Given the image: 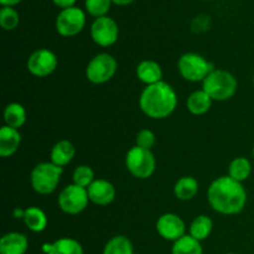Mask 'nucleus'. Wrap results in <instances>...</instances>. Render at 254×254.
<instances>
[{
	"instance_id": "obj_1",
	"label": "nucleus",
	"mask_w": 254,
	"mask_h": 254,
	"mask_svg": "<svg viewBox=\"0 0 254 254\" xmlns=\"http://www.w3.org/2000/svg\"><path fill=\"white\" fill-rule=\"evenodd\" d=\"M211 207L221 215H237L247 203V191L242 183L230 176H221L212 181L207 191Z\"/></svg>"
},
{
	"instance_id": "obj_2",
	"label": "nucleus",
	"mask_w": 254,
	"mask_h": 254,
	"mask_svg": "<svg viewBox=\"0 0 254 254\" xmlns=\"http://www.w3.org/2000/svg\"><path fill=\"white\" fill-rule=\"evenodd\" d=\"M139 107L151 119H165L178 107V96L173 87L166 82L146 86L139 97Z\"/></svg>"
},
{
	"instance_id": "obj_3",
	"label": "nucleus",
	"mask_w": 254,
	"mask_h": 254,
	"mask_svg": "<svg viewBox=\"0 0 254 254\" xmlns=\"http://www.w3.org/2000/svg\"><path fill=\"white\" fill-rule=\"evenodd\" d=\"M238 88V82L231 72L216 68L202 82V89L212 101L225 102L232 98Z\"/></svg>"
},
{
	"instance_id": "obj_4",
	"label": "nucleus",
	"mask_w": 254,
	"mask_h": 254,
	"mask_svg": "<svg viewBox=\"0 0 254 254\" xmlns=\"http://www.w3.org/2000/svg\"><path fill=\"white\" fill-rule=\"evenodd\" d=\"M62 173H64V168L55 165L51 161L40 163L32 169L30 183L35 192L40 195H50L56 191Z\"/></svg>"
},
{
	"instance_id": "obj_5",
	"label": "nucleus",
	"mask_w": 254,
	"mask_h": 254,
	"mask_svg": "<svg viewBox=\"0 0 254 254\" xmlns=\"http://www.w3.org/2000/svg\"><path fill=\"white\" fill-rule=\"evenodd\" d=\"M179 73L189 82H203V79L216 69L212 62L207 61L195 52L184 54L178 62Z\"/></svg>"
},
{
	"instance_id": "obj_6",
	"label": "nucleus",
	"mask_w": 254,
	"mask_h": 254,
	"mask_svg": "<svg viewBox=\"0 0 254 254\" xmlns=\"http://www.w3.org/2000/svg\"><path fill=\"white\" fill-rule=\"evenodd\" d=\"M127 170L139 180L153 176L156 169V160L151 150L135 145L126 155Z\"/></svg>"
},
{
	"instance_id": "obj_7",
	"label": "nucleus",
	"mask_w": 254,
	"mask_h": 254,
	"mask_svg": "<svg viewBox=\"0 0 254 254\" xmlns=\"http://www.w3.org/2000/svg\"><path fill=\"white\" fill-rule=\"evenodd\" d=\"M117 69L118 62L112 55L98 54L87 64L86 77L91 83L103 84L113 78Z\"/></svg>"
},
{
	"instance_id": "obj_8",
	"label": "nucleus",
	"mask_w": 254,
	"mask_h": 254,
	"mask_svg": "<svg viewBox=\"0 0 254 254\" xmlns=\"http://www.w3.org/2000/svg\"><path fill=\"white\" fill-rule=\"evenodd\" d=\"M89 202L91 201H89L87 189L74 185V184L67 185L59 196V207L61 208L62 212L67 215H78L83 212Z\"/></svg>"
},
{
	"instance_id": "obj_9",
	"label": "nucleus",
	"mask_w": 254,
	"mask_h": 254,
	"mask_svg": "<svg viewBox=\"0 0 254 254\" xmlns=\"http://www.w3.org/2000/svg\"><path fill=\"white\" fill-rule=\"evenodd\" d=\"M86 25V14L79 7L73 6L64 9L56 17V31L64 37L78 35Z\"/></svg>"
},
{
	"instance_id": "obj_10",
	"label": "nucleus",
	"mask_w": 254,
	"mask_h": 254,
	"mask_svg": "<svg viewBox=\"0 0 254 254\" xmlns=\"http://www.w3.org/2000/svg\"><path fill=\"white\" fill-rule=\"evenodd\" d=\"M59 64L57 56L49 49H39L32 52L26 62L27 71L35 77L44 78L54 73Z\"/></svg>"
},
{
	"instance_id": "obj_11",
	"label": "nucleus",
	"mask_w": 254,
	"mask_h": 254,
	"mask_svg": "<svg viewBox=\"0 0 254 254\" xmlns=\"http://www.w3.org/2000/svg\"><path fill=\"white\" fill-rule=\"evenodd\" d=\"M119 27L109 16L98 17L91 26V37L98 46L109 47L118 40Z\"/></svg>"
},
{
	"instance_id": "obj_12",
	"label": "nucleus",
	"mask_w": 254,
	"mask_h": 254,
	"mask_svg": "<svg viewBox=\"0 0 254 254\" xmlns=\"http://www.w3.org/2000/svg\"><path fill=\"white\" fill-rule=\"evenodd\" d=\"M156 231L165 241L176 242L186 235V225L183 218L175 213H164L156 221Z\"/></svg>"
},
{
	"instance_id": "obj_13",
	"label": "nucleus",
	"mask_w": 254,
	"mask_h": 254,
	"mask_svg": "<svg viewBox=\"0 0 254 254\" xmlns=\"http://www.w3.org/2000/svg\"><path fill=\"white\" fill-rule=\"evenodd\" d=\"M89 201L94 205L107 206L111 205L117 195L116 188L112 183L104 179H97L87 189Z\"/></svg>"
},
{
	"instance_id": "obj_14",
	"label": "nucleus",
	"mask_w": 254,
	"mask_h": 254,
	"mask_svg": "<svg viewBox=\"0 0 254 254\" xmlns=\"http://www.w3.org/2000/svg\"><path fill=\"white\" fill-rule=\"evenodd\" d=\"M29 250L27 237L19 232H9L0 240V254H25Z\"/></svg>"
},
{
	"instance_id": "obj_15",
	"label": "nucleus",
	"mask_w": 254,
	"mask_h": 254,
	"mask_svg": "<svg viewBox=\"0 0 254 254\" xmlns=\"http://www.w3.org/2000/svg\"><path fill=\"white\" fill-rule=\"evenodd\" d=\"M21 143V134L19 129L4 126L0 129V156L9 158L14 155Z\"/></svg>"
},
{
	"instance_id": "obj_16",
	"label": "nucleus",
	"mask_w": 254,
	"mask_h": 254,
	"mask_svg": "<svg viewBox=\"0 0 254 254\" xmlns=\"http://www.w3.org/2000/svg\"><path fill=\"white\" fill-rule=\"evenodd\" d=\"M136 77L146 86L163 81V69L158 62L153 60H144L136 66Z\"/></svg>"
},
{
	"instance_id": "obj_17",
	"label": "nucleus",
	"mask_w": 254,
	"mask_h": 254,
	"mask_svg": "<svg viewBox=\"0 0 254 254\" xmlns=\"http://www.w3.org/2000/svg\"><path fill=\"white\" fill-rule=\"evenodd\" d=\"M74 155H76V148L73 144L69 140H60L52 146L50 159L52 164L64 168L73 160Z\"/></svg>"
},
{
	"instance_id": "obj_18",
	"label": "nucleus",
	"mask_w": 254,
	"mask_h": 254,
	"mask_svg": "<svg viewBox=\"0 0 254 254\" xmlns=\"http://www.w3.org/2000/svg\"><path fill=\"white\" fill-rule=\"evenodd\" d=\"M212 102V98L203 89H200V91L192 92L189 96L186 107H188V111L193 116H202L210 111Z\"/></svg>"
},
{
	"instance_id": "obj_19",
	"label": "nucleus",
	"mask_w": 254,
	"mask_h": 254,
	"mask_svg": "<svg viewBox=\"0 0 254 254\" xmlns=\"http://www.w3.org/2000/svg\"><path fill=\"white\" fill-rule=\"evenodd\" d=\"M22 220H24L25 226L35 233L42 232V231L46 230L47 223H49L46 213L41 208L36 207V206L27 207L25 210V215Z\"/></svg>"
},
{
	"instance_id": "obj_20",
	"label": "nucleus",
	"mask_w": 254,
	"mask_h": 254,
	"mask_svg": "<svg viewBox=\"0 0 254 254\" xmlns=\"http://www.w3.org/2000/svg\"><path fill=\"white\" fill-rule=\"evenodd\" d=\"M198 192V181L192 176H184L176 181L174 195L180 201L192 200Z\"/></svg>"
},
{
	"instance_id": "obj_21",
	"label": "nucleus",
	"mask_w": 254,
	"mask_h": 254,
	"mask_svg": "<svg viewBox=\"0 0 254 254\" xmlns=\"http://www.w3.org/2000/svg\"><path fill=\"white\" fill-rule=\"evenodd\" d=\"M45 252L47 254H84L81 243L68 237L60 238L52 245L45 246Z\"/></svg>"
},
{
	"instance_id": "obj_22",
	"label": "nucleus",
	"mask_w": 254,
	"mask_h": 254,
	"mask_svg": "<svg viewBox=\"0 0 254 254\" xmlns=\"http://www.w3.org/2000/svg\"><path fill=\"white\" fill-rule=\"evenodd\" d=\"M4 122L5 126L10 128L19 129L26 123V111L24 106L16 102L9 103L4 109Z\"/></svg>"
},
{
	"instance_id": "obj_23",
	"label": "nucleus",
	"mask_w": 254,
	"mask_h": 254,
	"mask_svg": "<svg viewBox=\"0 0 254 254\" xmlns=\"http://www.w3.org/2000/svg\"><path fill=\"white\" fill-rule=\"evenodd\" d=\"M213 222L208 216L200 215L191 222L190 227H189V232H190L191 237H193L197 241H205L206 238L210 237L211 232H212Z\"/></svg>"
},
{
	"instance_id": "obj_24",
	"label": "nucleus",
	"mask_w": 254,
	"mask_h": 254,
	"mask_svg": "<svg viewBox=\"0 0 254 254\" xmlns=\"http://www.w3.org/2000/svg\"><path fill=\"white\" fill-rule=\"evenodd\" d=\"M251 173H252V165H251V161L245 156L233 159L228 166V176L238 183L248 180Z\"/></svg>"
},
{
	"instance_id": "obj_25",
	"label": "nucleus",
	"mask_w": 254,
	"mask_h": 254,
	"mask_svg": "<svg viewBox=\"0 0 254 254\" xmlns=\"http://www.w3.org/2000/svg\"><path fill=\"white\" fill-rule=\"evenodd\" d=\"M173 254H203L202 246L200 241L195 240L190 235H185L183 238L174 242Z\"/></svg>"
},
{
	"instance_id": "obj_26",
	"label": "nucleus",
	"mask_w": 254,
	"mask_h": 254,
	"mask_svg": "<svg viewBox=\"0 0 254 254\" xmlns=\"http://www.w3.org/2000/svg\"><path fill=\"white\" fill-rule=\"evenodd\" d=\"M103 254H134L133 245L126 236H116L104 246Z\"/></svg>"
},
{
	"instance_id": "obj_27",
	"label": "nucleus",
	"mask_w": 254,
	"mask_h": 254,
	"mask_svg": "<svg viewBox=\"0 0 254 254\" xmlns=\"http://www.w3.org/2000/svg\"><path fill=\"white\" fill-rule=\"evenodd\" d=\"M72 179H73L74 185H78L84 189H88L89 185L96 180V179H94L93 169L88 165L77 166V168L74 169L73 174H72Z\"/></svg>"
},
{
	"instance_id": "obj_28",
	"label": "nucleus",
	"mask_w": 254,
	"mask_h": 254,
	"mask_svg": "<svg viewBox=\"0 0 254 254\" xmlns=\"http://www.w3.org/2000/svg\"><path fill=\"white\" fill-rule=\"evenodd\" d=\"M20 16L19 12L11 6H2L0 10V25L4 30L10 31L14 30L19 25Z\"/></svg>"
},
{
	"instance_id": "obj_29",
	"label": "nucleus",
	"mask_w": 254,
	"mask_h": 254,
	"mask_svg": "<svg viewBox=\"0 0 254 254\" xmlns=\"http://www.w3.org/2000/svg\"><path fill=\"white\" fill-rule=\"evenodd\" d=\"M84 5L87 12L98 19V17L107 16V12L112 6V0H86Z\"/></svg>"
},
{
	"instance_id": "obj_30",
	"label": "nucleus",
	"mask_w": 254,
	"mask_h": 254,
	"mask_svg": "<svg viewBox=\"0 0 254 254\" xmlns=\"http://www.w3.org/2000/svg\"><path fill=\"white\" fill-rule=\"evenodd\" d=\"M135 141L136 145L140 146V148L151 150V148H154V145L156 144V136L149 129H143V130H140L136 134Z\"/></svg>"
},
{
	"instance_id": "obj_31",
	"label": "nucleus",
	"mask_w": 254,
	"mask_h": 254,
	"mask_svg": "<svg viewBox=\"0 0 254 254\" xmlns=\"http://www.w3.org/2000/svg\"><path fill=\"white\" fill-rule=\"evenodd\" d=\"M54 4L56 6L61 7L62 10L64 9H68V7H73L74 4H76V0H52Z\"/></svg>"
},
{
	"instance_id": "obj_32",
	"label": "nucleus",
	"mask_w": 254,
	"mask_h": 254,
	"mask_svg": "<svg viewBox=\"0 0 254 254\" xmlns=\"http://www.w3.org/2000/svg\"><path fill=\"white\" fill-rule=\"evenodd\" d=\"M21 1V0H0V4L2 5V6H15V5H17L19 2Z\"/></svg>"
},
{
	"instance_id": "obj_33",
	"label": "nucleus",
	"mask_w": 254,
	"mask_h": 254,
	"mask_svg": "<svg viewBox=\"0 0 254 254\" xmlns=\"http://www.w3.org/2000/svg\"><path fill=\"white\" fill-rule=\"evenodd\" d=\"M134 0H112V2H114V4L117 5H121V6H124V5H129L131 4Z\"/></svg>"
},
{
	"instance_id": "obj_34",
	"label": "nucleus",
	"mask_w": 254,
	"mask_h": 254,
	"mask_svg": "<svg viewBox=\"0 0 254 254\" xmlns=\"http://www.w3.org/2000/svg\"><path fill=\"white\" fill-rule=\"evenodd\" d=\"M25 215V210H20L19 207H16L14 210V217L15 218H24Z\"/></svg>"
},
{
	"instance_id": "obj_35",
	"label": "nucleus",
	"mask_w": 254,
	"mask_h": 254,
	"mask_svg": "<svg viewBox=\"0 0 254 254\" xmlns=\"http://www.w3.org/2000/svg\"><path fill=\"white\" fill-rule=\"evenodd\" d=\"M252 154H253V158H254V146H253V150H252Z\"/></svg>"
},
{
	"instance_id": "obj_36",
	"label": "nucleus",
	"mask_w": 254,
	"mask_h": 254,
	"mask_svg": "<svg viewBox=\"0 0 254 254\" xmlns=\"http://www.w3.org/2000/svg\"><path fill=\"white\" fill-rule=\"evenodd\" d=\"M253 86H254V74H253Z\"/></svg>"
},
{
	"instance_id": "obj_37",
	"label": "nucleus",
	"mask_w": 254,
	"mask_h": 254,
	"mask_svg": "<svg viewBox=\"0 0 254 254\" xmlns=\"http://www.w3.org/2000/svg\"><path fill=\"white\" fill-rule=\"evenodd\" d=\"M227 254H236V253H227Z\"/></svg>"
}]
</instances>
